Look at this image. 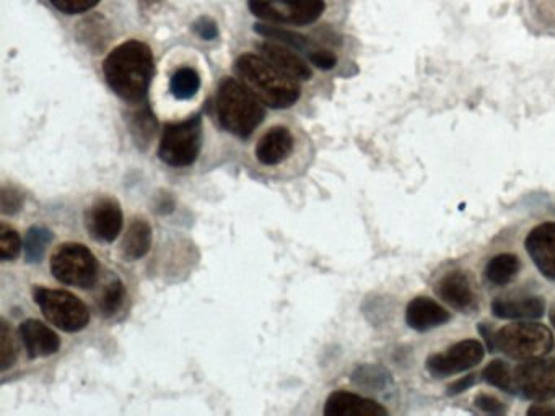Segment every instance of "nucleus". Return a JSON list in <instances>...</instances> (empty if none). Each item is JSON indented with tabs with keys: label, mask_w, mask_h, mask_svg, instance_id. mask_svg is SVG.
Listing matches in <instances>:
<instances>
[{
	"label": "nucleus",
	"mask_w": 555,
	"mask_h": 416,
	"mask_svg": "<svg viewBox=\"0 0 555 416\" xmlns=\"http://www.w3.org/2000/svg\"><path fill=\"white\" fill-rule=\"evenodd\" d=\"M103 74L121 100L142 103L153 77L152 49L134 39L119 44L103 62Z\"/></svg>",
	"instance_id": "1"
},
{
	"label": "nucleus",
	"mask_w": 555,
	"mask_h": 416,
	"mask_svg": "<svg viewBox=\"0 0 555 416\" xmlns=\"http://www.w3.org/2000/svg\"><path fill=\"white\" fill-rule=\"evenodd\" d=\"M235 70L240 82L245 83L246 87L269 108H290L302 95V88L297 80L274 69L261 56L243 54L238 57Z\"/></svg>",
	"instance_id": "2"
},
{
	"label": "nucleus",
	"mask_w": 555,
	"mask_h": 416,
	"mask_svg": "<svg viewBox=\"0 0 555 416\" xmlns=\"http://www.w3.org/2000/svg\"><path fill=\"white\" fill-rule=\"evenodd\" d=\"M215 108L220 126L240 139H248L266 116L263 101L235 78L220 83Z\"/></svg>",
	"instance_id": "3"
},
{
	"label": "nucleus",
	"mask_w": 555,
	"mask_h": 416,
	"mask_svg": "<svg viewBox=\"0 0 555 416\" xmlns=\"http://www.w3.org/2000/svg\"><path fill=\"white\" fill-rule=\"evenodd\" d=\"M495 351L512 360H529L546 356L554 348V335L546 325L538 322H515L505 325L494 335Z\"/></svg>",
	"instance_id": "4"
},
{
	"label": "nucleus",
	"mask_w": 555,
	"mask_h": 416,
	"mask_svg": "<svg viewBox=\"0 0 555 416\" xmlns=\"http://www.w3.org/2000/svg\"><path fill=\"white\" fill-rule=\"evenodd\" d=\"M202 145L201 116L167 124L158 145V156L165 165L184 168L197 160Z\"/></svg>",
	"instance_id": "5"
},
{
	"label": "nucleus",
	"mask_w": 555,
	"mask_h": 416,
	"mask_svg": "<svg viewBox=\"0 0 555 416\" xmlns=\"http://www.w3.org/2000/svg\"><path fill=\"white\" fill-rule=\"evenodd\" d=\"M33 299L51 324L69 334L84 330L90 321V312L84 301L70 291L35 286Z\"/></svg>",
	"instance_id": "6"
},
{
	"label": "nucleus",
	"mask_w": 555,
	"mask_h": 416,
	"mask_svg": "<svg viewBox=\"0 0 555 416\" xmlns=\"http://www.w3.org/2000/svg\"><path fill=\"white\" fill-rule=\"evenodd\" d=\"M97 257L79 243L61 244L51 257V273L62 285L92 288L98 280Z\"/></svg>",
	"instance_id": "7"
},
{
	"label": "nucleus",
	"mask_w": 555,
	"mask_h": 416,
	"mask_svg": "<svg viewBox=\"0 0 555 416\" xmlns=\"http://www.w3.org/2000/svg\"><path fill=\"white\" fill-rule=\"evenodd\" d=\"M516 394L531 402L544 403L555 397V360L536 356L513 369Z\"/></svg>",
	"instance_id": "8"
},
{
	"label": "nucleus",
	"mask_w": 555,
	"mask_h": 416,
	"mask_svg": "<svg viewBox=\"0 0 555 416\" xmlns=\"http://www.w3.org/2000/svg\"><path fill=\"white\" fill-rule=\"evenodd\" d=\"M324 9V0H250L254 17L282 25H311L323 15Z\"/></svg>",
	"instance_id": "9"
},
{
	"label": "nucleus",
	"mask_w": 555,
	"mask_h": 416,
	"mask_svg": "<svg viewBox=\"0 0 555 416\" xmlns=\"http://www.w3.org/2000/svg\"><path fill=\"white\" fill-rule=\"evenodd\" d=\"M486 356V348L479 340H463L446 348L443 353H435L427 358V371L437 379L455 376L476 368Z\"/></svg>",
	"instance_id": "10"
},
{
	"label": "nucleus",
	"mask_w": 555,
	"mask_h": 416,
	"mask_svg": "<svg viewBox=\"0 0 555 416\" xmlns=\"http://www.w3.org/2000/svg\"><path fill=\"white\" fill-rule=\"evenodd\" d=\"M124 215L118 200L111 197L98 199L85 212V228L100 243H113L123 230Z\"/></svg>",
	"instance_id": "11"
},
{
	"label": "nucleus",
	"mask_w": 555,
	"mask_h": 416,
	"mask_svg": "<svg viewBox=\"0 0 555 416\" xmlns=\"http://www.w3.org/2000/svg\"><path fill=\"white\" fill-rule=\"evenodd\" d=\"M435 295L456 311L471 314L477 311V293L468 272L451 270L435 283Z\"/></svg>",
	"instance_id": "12"
},
{
	"label": "nucleus",
	"mask_w": 555,
	"mask_h": 416,
	"mask_svg": "<svg viewBox=\"0 0 555 416\" xmlns=\"http://www.w3.org/2000/svg\"><path fill=\"white\" fill-rule=\"evenodd\" d=\"M525 247L542 277L555 282V223H542L529 231Z\"/></svg>",
	"instance_id": "13"
},
{
	"label": "nucleus",
	"mask_w": 555,
	"mask_h": 416,
	"mask_svg": "<svg viewBox=\"0 0 555 416\" xmlns=\"http://www.w3.org/2000/svg\"><path fill=\"white\" fill-rule=\"evenodd\" d=\"M258 51L264 61L269 62L274 69L279 70L287 77L293 78L297 82L310 80V65L306 64L302 57L297 56L295 52L290 51L285 44L266 41V43L258 44Z\"/></svg>",
	"instance_id": "14"
},
{
	"label": "nucleus",
	"mask_w": 555,
	"mask_h": 416,
	"mask_svg": "<svg viewBox=\"0 0 555 416\" xmlns=\"http://www.w3.org/2000/svg\"><path fill=\"white\" fill-rule=\"evenodd\" d=\"M326 416H386L388 410L375 400L346 390H337L324 403Z\"/></svg>",
	"instance_id": "15"
},
{
	"label": "nucleus",
	"mask_w": 555,
	"mask_h": 416,
	"mask_svg": "<svg viewBox=\"0 0 555 416\" xmlns=\"http://www.w3.org/2000/svg\"><path fill=\"white\" fill-rule=\"evenodd\" d=\"M18 334H20L31 360L56 355L61 348L59 335L53 329H49L48 325L36 321V319L23 321L18 329Z\"/></svg>",
	"instance_id": "16"
},
{
	"label": "nucleus",
	"mask_w": 555,
	"mask_h": 416,
	"mask_svg": "<svg viewBox=\"0 0 555 416\" xmlns=\"http://www.w3.org/2000/svg\"><path fill=\"white\" fill-rule=\"evenodd\" d=\"M546 301L542 296H510L497 298L492 303V314L507 321H534L544 316Z\"/></svg>",
	"instance_id": "17"
},
{
	"label": "nucleus",
	"mask_w": 555,
	"mask_h": 416,
	"mask_svg": "<svg viewBox=\"0 0 555 416\" xmlns=\"http://www.w3.org/2000/svg\"><path fill=\"white\" fill-rule=\"evenodd\" d=\"M450 321V312L443 308L442 304L433 301L427 296H417L407 304L406 324L417 332H429V330L442 327Z\"/></svg>",
	"instance_id": "18"
},
{
	"label": "nucleus",
	"mask_w": 555,
	"mask_h": 416,
	"mask_svg": "<svg viewBox=\"0 0 555 416\" xmlns=\"http://www.w3.org/2000/svg\"><path fill=\"white\" fill-rule=\"evenodd\" d=\"M295 140L287 127L277 126L267 130L256 145V158L264 166H277L292 155Z\"/></svg>",
	"instance_id": "19"
},
{
	"label": "nucleus",
	"mask_w": 555,
	"mask_h": 416,
	"mask_svg": "<svg viewBox=\"0 0 555 416\" xmlns=\"http://www.w3.org/2000/svg\"><path fill=\"white\" fill-rule=\"evenodd\" d=\"M152 246V228L144 218H134L123 239V256L127 260H139L147 256Z\"/></svg>",
	"instance_id": "20"
},
{
	"label": "nucleus",
	"mask_w": 555,
	"mask_h": 416,
	"mask_svg": "<svg viewBox=\"0 0 555 416\" xmlns=\"http://www.w3.org/2000/svg\"><path fill=\"white\" fill-rule=\"evenodd\" d=\"M521 262L515 254H499L487 262L484 275L492 286H507L515 280L520 272Z\"/></svg>",
	"instance_id": "21"
},
{
	"label": "nucleus",
	"mask_w": 555,
	"mask_h": 416,
	"mask_svg": "<svg viewBox=\"0 0 555 416\" xmlns=\"http://www.w3.org/2000/svg\"><path fill=\"white\" fill-rule=\"evenodd\" d=\"M391 374L388 369L381 368L378 364H362L355 369L352 374V382L355 386L362 387L365 390H373V392H381L391 384Z\"/></svg>",
	"instance_id": "22"
},
{
	"label": "nucleus",
	"mask_w": 555,
	"mask_h": 416,
	"mask_svg": "<svg viewBox=\"0 0 555 416\" xmlns=\"http://www.w3.org/2000/svg\"><path fill=\"white\" fill-rule=\"evenodd\" d=\"M201 88V77L191 67L176 70L170 80L171 95L176 100H191Z\"/></svg>",
	"instance_id": "23"
},
{
	"label": "nucleus",
	"mask_w": 555,
	"mask_h": 416,
	"mask_svg": "<svg viewBox=\"0 0 555 416\" xmlns=\"http://www.w3.org/2000/svg\"><path fill=\"white\" fill-rule=\"evenodd\" d=\"M51 241H53V233L48 228L31 226L25 238V259L28 264H40Z\"/></svg>",
	"instance_id": "24"
},
{
	"label": "nucleus",
	"mask_w": 555,
	"mask_h": 416,
	"mask_svg": "<svg viewBox=\"0 0 555 416\" xmlns=\"http://www.w3.org/2000/svg\"><path fill=\"white\" fill-rule=\"evenodd\" d=\"M482 379L497 387V389L507 392V394H516L515 382H513V369L510 364L503 360L490 361L484 371H482Z\"/></svg>",
	"instance_id": "25"
},
{
	"label": "nucleus",
	"mask_w": 555,
	"mask_h": 416,
	"mask_svg": "<svg viewBox=\"0 0 555 416\" xmlns=\"http://www.w3.org/2000/svg\"><path fill=\"white\" fill-rule=\"evenodd\" d=\"M256 31H258L259 35L266 36L269 39H276L279 43L287 44V46H292V48L308 52V54L313 49H316L315 44L311 43L310 39L306 38V36L284 30V28H279V26L256 25Z\"/></svg>",
	"instance_id": "26"
},
{
	"label": "nucleus",
	"mask_w": 555,
	"mask_h": 416,
	"mask_svg": "<svg viewBox=\"0 0 555 416\" xmlns=\"http://www.w3.org/2000/svg\"><path fill=\"white\" fill-rule=\"evenodd\" d=\"M126 299V288L119 278H114L113 282L105 286L98 299V308L105 317H111L123 308Z\"/></svg>",
	"instance_id": "27"
},
{
	"label": "nucleus",
	"mask_w": 555,
	"mask_h": 416,
	"mask_svg": "<svg viewBox=\"0 0 555 416\" xmlns=\"http://www.w3.org/2000/svg\"><path fill=\"white\" fill-rule=\"evenodd\" d=\"M157 126V121H155V117H153L149 109H140L137 113L132 114V137H134V140H136L137 145H140V147L145 148L149 145L150 140H152L153 135H155Z\"/></svg>",
	"instance_id": "28"
},
{
	"label": "nucleus",
	"mask_w": 555,
	"mask_h": 416,
	"mask_svg": "<svg viewBox=\"0 0 555 416\" xmlns=\"http://www.w3.org/2000/svg\"><path fill=\"white\" fill-rule=\"evenodd\" d=\"M17 356L18 347L14 332L10 329L9 322L0 319V371L12 368L17 361Z\"/></svg>",
	"instance_id": "29"
},
{
	"label": "nucleus",
	"mask_w": 555,
	"mask_h": 416,
	"mask_svg": "<svg viewBox=\"0 0 555 416\" xmlns=\"http://www.w3.org/2000/svg\"><path fill=\"white\" fill-rule=\"evenodd\" d=\"M528 13L542 26L555 30V0H525Z\"/></svg>",
	"instance_id": "30"
},
{
	"label": "nucleus",
	"mask_w": 555,
	"mask_h": 416,
	"mask_svg": "<svg viewBox=\"0 0 555 416\" xmlns=\"http://www.w3.org/2000/svg\"><path fill=\"white\" fill-rule=\"evenodd\" d=\"M22 252V238L17 231L7 225L0 226V259L9 262L17 259Z\"/></svg>",
	"instance_id": "31"
},
{
	"label": "nucleus",
	"mask_w": 555,
	"mask_h": 416,
	"mask_svg": "<svg viewBox=\"0 0 555 416\" xmlns=\"http://www.w3.org/2000/svg\"><path fill=\"white\" fill-rule=\"evenodd\" d=\"M23 207V195L14 187L4 186L0 189V210L4 215H15Z\"/></svg>",
	"instance_id": "32"
},
{
	"label": "nucleus",
	"mask_w": 555,
	"mask_h": 416,
	"mask_svg": "<svg viewBox=\"0 0 555 416\" xmlns=\"http://www.w3.org/2000/svg\"><path fill=\"white\" fill-rule=\"evenodd\" d=\"M59 12L66 15L88 12L100 4V0H49Z\"/></svg>",
	"instance_id": "33"
},
{
	"label": "nucleus",
	"mask_w": 555,
	"mask_h": 416,
	"mask_svg": "<svg viewBox=\"0 0 555 416\" xmlns=\"http://www.w3.org/2000/svg\"><path fill=\"white\" fill-rule=\"evenodd\" d=\"M474 405H476L481 412L489 413V415H503L507 412V407L500 402L497 397L490 394H479L476 399H474Z\"/></svg>",
	"instance_id": "34"
},
{
	"label": "nucleus",
	"mask_w": 555,
	"mask_h": 416,
	"mask_svg": "<svg viewBox=\"0 0 555 416\" xmlns=\"http://www.w3.org/2000/svg\"><path fill=\"white\" fill-rule=\"evenodd\" d=\"M310 56L311 64L318 67L321 70H331L336 67L337 57L334 52L328 51V49L316 48L308 54Z\"/></svg>",
	"instance_id": "35"
},
{
	"label": "nucleus",
	"mask_w": 555,
	"mask_h": 416,
	"mask_svg": "<svg viewBox=\"0 0 555 416\" xmlns=\"http://www.w3.org/2000/svg\"><path fill=\"white\" fill-rule=\"evenodd\" d=\"M194 33L204 41H212L219 36V28L212 18L202 17L194 23Z\"/></svg>",
	"instance_id": "36"
},
{
	"label": "nucleus",
	"mask_w": 555,
	"mask_h": 416,
	"mask_svg": "<svg viewBox=\"0 0 555 416\" xmlns=\"http://www.w3.org/2000/svg\"><path fill=\"white\" fill-rule=\"evenodd\" d=\"M476 384V374H469V376L461 377L458 381L453 382L448 386V395L455 397V395L463 394L466 390L471 389Z\"/></svg>",
	"instance_id": "37"
},
{
	"label": "nucleus",
	"mask_w": 555,
	"mask_h": 416,
	"mask_svg": "<svg viewBox=\"0 0 555 416\" xmlns=\"http://www.w3.org/2000/svg\"><path fill=\"white\" fill-rule=\"evenodd\" d=\"M479 332H481L482 337L486 340V347L489 353H495L494 330L490 329L487 324H481L479 325Z\"/></svg>",
	"instance_id": "38"
},
{
	"label": "nucleus",
	"mask_w": 555,
	"mask_h": 416,
	"mask_svg": "<svg viewBox=\"0 0 555 416\" xmlns=\"http://www.w3.org/2000/svg\"><path fill=\"white\" fill-rule=\"evenodd\" d=\"M528 415L531 416H554L555 410L552 407H546L544 403H534L533 407L529 408Z\"/></svg>",
	"instance_id": "39"
},
{
	"label": "nucleus",
	"mask_w": 555,
	"mask_h": 416,
	"mask_svg": "<svg viewBox=\"0 0 555 416\" xmlns=\"http://www.w3.org/2000/svg\"><path fill=\"white\" fill-rule=\"evenodd\" d=\"M549 319H551V324L554 325V329H555V303L552 304L551 314H549Z\"/></svg>",
	"instance_id": "40"
}]
</instances>
